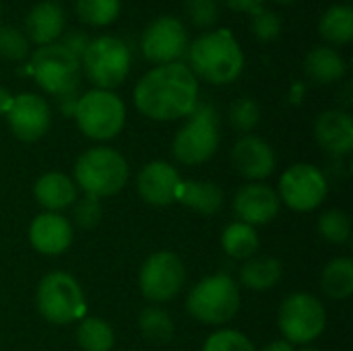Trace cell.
Returning <instances> with one entry per match:
<instances>
[{"label":"cell","mask_w":353,"mask_h":351,"mask_svg":"<svg viewBox=\"0 0 353 351\" xmlns=\"http://www.w3.org/2000/svg\"><path fill=\"white\" fill-rule=\"evenodd\" d=\"M321 288L331 300H347L353 294V261L337 257L329 261L321 273Z\"/></svg>","instance_id":"484cf974"},{"label":"cell","mask_w":353,"mask_h":351,"mask_svg":"<svg viewBox=\"0 0 353 351\" xmlns=\"http://www.w3.org/2000/svg\"><path fill=\"white\" fill-rule=\"evenodd\" d=\"M130 178L128 161L112 147H93L79 155L74 163V184L87 197L108 199L118 194Z\"/></svg>","instance_id":"3957f363"},{"label":"cell","mask_w":353,"mask_h":351,"mask_svg":"<svg viewBox=\"0 0 353 351\" xmlns=\"http://www.w3.org/2000/svg\"><path fill=\"white\" fill-rule=\"evenodd\" d=\"M259 244H261V240H259L256 228L242 223V221L230 223L221 234V248L234 261L244 263V261L256 257Z\"/></svg>","instance_id":"d4e9b609"},{"label":"cell","mask_w":353,"mask_h":351,"mask_svg":"<svg viewBox=\"0 0 353 351\" xmlns=\"http://www.w3.org/2000/svg\"><path fill=\"white\" fill-rule=\"evenodd\" d=\"M188 62L194 77L213 85H228L240 77L244 68V54L230 31L217 29L201 35L190 46Z\"/></svg>","instance_id":"7a4b0ae2"},{"label":"cell","mask_w":353,"mask_h":351,"mask_svg":"<svg viewBox=\"0 0 353 351\" xmlns=\"http://www.w3.org/2000/svg\"><path fill=\"white\" fill-rule=\"evenodd\" d=\"M180 184L182 176L178 174V170L161 159L145 163L137 176L139 197L151 207H168L176 203Z\"/></svg>","instance_id":"9a60e30c"},{"label":"cell","mask_w":353,"mask_h":351,"mask_svg":"<svg viewBox=\"0 0 353 351\" xmlns=\"http://www.w3.org/2000/svg\"><path fill=\"white\" fill-rule=\"evenodd\" d=\"M199 103V81L188 64L172 62L149 70L134 89L137 110L157 122L186 118Z\"/></svg>","instance_id":"6da1fadb"},{"label":"cell","mask_w":353,"mask_h":351,"mask_svg":"<svg viewBox=\"0 0 353 351\" xmlns=\"http://www.w3.org/2000/svg\"><path fill=\"white\" fill-rule=\"evenodd\" d=\"M281 209V201L277 190H273L265 182H248L234 197V213L238 221L248 223L252 228L271 223Z\"/></svg>","instance_id":"2e32d148"},{"label":"cell","mask_w":353,"mask_h":351,"mask_svg":"<svg viewBox=\"0 0 353 351\" xmlns=\"http://www.w3.org/2000/svg\"><path fill=\"white\" fill-rule=\"evenodd\" d=\"M77 343L83 351H112L116 335L103 319L83 317L77 327Z\"/></svg>","instance_id":"83f0119b"},{"label":"cell","mask_w":353,"mask_h":351,"mask_svg":"<svg viewBox=\"0 0 353 351\" xmlns=\"http://www.w3.org/2000/svg\"><path fill=\"white\" fill-rule=\"evenodd\" d=\"M277 2H281V4H290V2H296V0H277Z\"/></svg>","instance_id":"b9f144b4"},{"label":"cell","mask_w":353,"mask_h":351,"mask_svg":"<svg viewBox=\"0 0 353 351\" xmlns=\"http://www.w3.org/2000/svg\"><path fill=\"white\" fill-rule=\"evenodd\" d=\"M242 298L240 285L225 273L209 275L201 279L188 294L186 310L188 314L211 327H221L240 312Z\"/></svg>","instance_id":"277c9868"},{"label":"cell","mask_w":353,"mask_h":351,"mask_svg":"<svg viewBox=\"0 0 353 351\" xmlns=\"http://www.w3.org/2000/svg\"><path fill=\"white\" fill-rule=\"evenodd\" d=\"M230 122H232L234 130L248 134L261 122V108H259V103L254 99H250V97L236 99L232 103V108H230Z\"/></svg>","instance_id":"d6a6232c"},{"label":"cell","mask_w":353,"mask_h":351,"mask_svg":"<svg viewBox=\"0 0 353 351\" xmlns=\"http://www.w3.org/2000/svg\"><path fill=\"white\" fill-rule=\"evenodd\" d=\"M219 147V120L211 103H196L188 122L176 132L172 153L182 166L209 161Z\"/></svg>","instance_id":"8992f818"},{"label":"cell","mask_w":353,"mask_h":351,"mask_svg":"<svg viewBox=\"0 0 353 351\" xmlns=\"http://www.w3.org/2000/svg\"><path fill=\"white\" fill-rule=\"evenodd\" d=\"M62 29H64V12H62V6L56 2L35 4L25 19L27 39L39 46L52 43L62 33Z\"/></svg>","instance_id":"44dd1931"},{"label":"cell","mask_w":353,"mask_h":351,"mask_svg":"<svg viewBox=\"0 0 353 351\" xmlns=\"http://www.w3.org/2000/svg\"><path fill=\"white\" fill-rule=\"evenodd\" d=\"M283 267L273 257H252L240 267V283L252 292H267L279 285Z\"/></svg>","instance_id":"603a6c76"},{"label":"cell","mask_w":353,"mask_h":351,"mask_svg":"<svg viewBox=\"0 0 353 351\" xmlns=\"http://www.w3.org/2000/svg\"><path fill=\"white\" fill-rule=\"evenodd\" d=\"M321 33L327 41L345 46L353 37V10L347 4L331 6L321 19Z\"/></svg>","instance_id":"f1b7e54d"},{"label":"cell","mask_w":353,"mask_h":351,"mask_svg":"<svg viewBox=\"0 0 353 351\" xmlns=\"http://www.w3.org/2000/svg\"><path fill=\"white\" fill-rule=\"evenodd\" d=\"M277 194L279 201L292 211L308 213L325 203L329 194V182L321 168L312 163H294L281 174Z\"/></svg>","instance_id":"7c38bea8"},{"label":"cell","mask_w":353,"mask_h":351,"mask_svg":"<svg viewBox=\"0 0 353 351\" xmlns=\"http://www.w3.org/2000/svg\"><path fill=\"white\" fill-rule=\"evenodd\" d=\"M261 351H296V350H294V345H290L288 341L279 339V341H273V343L265 345Z\"/></svg>","instance_id":"60d3db41"},{"label":"cell","mask_w":353,"mask_h":351,"mask_svg":"<svg viewBox=\"0 0 353 351\" xmlns=\"http://www.w3.org/2000/svg\"><path fill=\"white\" fill-rule=\"evenodd\" d=\"M137 325H139L141 335L149 343L163 345V343H170L174 339V331H176L174 321H172L170 312L163 310L157 304H151V306L143 308L139 319H137Z\"/></svg>","instance_id":"4316f807"},{"label":"cell","mask_w":353,"mask_h":351,"mask_svg":"<svg viewBox=\"0 0 353 351\" xmlns=\"http://www.w3.org/2000/svg\"><path fill=\"white\" fill-rule=\"evenodd\" d=\"M316 143L333 155H350L353 149V118L343 110L323 112L314 122Z\"/></svg>","instance_id":"d6986e66"},{"label":"cell","mask_w":353,"mask_h":351,"mask_svg":"<svg viewBox=\"0 0 353 351\" xmlns=\"http://www.w3.org/2000/svg\"><path fill=\"white\" fill-rule=\"evenodd\" d=\"M306 72L314 83L321 85H331L337 83L345 77V60L341 58V54L333 48H314L308 56H306Z\"/></svg>","instance_id":"cb8c5ba5"},{"label":"cell","mask_w":353,"mask_h":351,"mask_svg":"<svg viewBox=\"0 0 353 351\" xmlns=\"http://www.w3.org/2000/svg\"><path fill=\"white\" fill-rule=\"evenodd\" d=\"M228 8L238 12H254L263 6L265 0H221Z\"/></svg>","instance_id":"f35d334b"},{"label":"cell","mask_w":353,"mask_h":351,"mask_svg":"<svg viewBox=\"0 0 353 351\" xmlns=\"http://www.w3.org/2000/svg\"><path fill=\"white\" fill-rule=\"evenodd\" d=\"M120 12V0H77V14L83 23L103 27L116 21Z\"/></svg>","instance_id":"4dcf8cb0"},{"label":"cell","mask_w":353,"mask_h":351,"mask_svg":"<svg viewBox=\"0 0 353 351\" xmlns=\"http://www.w3.org/2000/svg\"><path fill=\"white\" fill-rule=\"evenodd\" d=\"M62 46H64L70 54H74V56L81 60V56L85 54V50H87V46H89V39H87L83 33H70V35L64 37Z\"/></svg>","instance_id":"74e56055"},{"label":"cell","mask_w":353,"mask_h":351,"mask_svg":"<svg viewBox=\"0 0 353 351\" xmlns=\"http://www.w3.org/2000/svg\"><path fill=\"white\" fill-rule=\"evenodd\" d=\"M29 68L37 85L56 97L72 95L79 89L81 60L70 54L62 43L39 46V50L31 56Z\"/></svg>","instance_id":"30bf717a"},{"label":"cell","mask_w":353,"mask_h":351,"mask_svg":"<svg viewBox=\"0 0 353 351\" xmlns=\"http://www.w3.org/2000/svg\"><path fill=\"white\" fill-rule=\"evenodd\" d=\"M72 223L62 213L43 211L33 217L29 225V242L33 250L46 257H58L72 244Z\"/></svg>","instance_id":"ac0fdd59"},{"label":"cell","mask_w":353,"mask_h":351,"mask_svg":"<svg viewBox=\"0 0 353 351\" xmlns=\"http://www.w3.org/2000/svg\"><path fill=\"white\" fill-rule=\"evenodd\" d=\"M143 54L149 62L161 66L180 60L188 52V35L176 17L155 19L143 33L141 39Z\"/></svg>","instance_id":"4fadbf2b"},{"label":"cell","mask_w":353,"mask_h":351,"mask_svg":"<svg viewBox=\"0 0 353 351\" xmlns=\"http://www.w3.org/2000/svg\"><path fill=\"white\" fill-rule=\"evenodd\" d=\"M184 8L196 27H211L219 19V6L215 0H184Z\"/></svg>","instance_id":"d590c367"},{"label":"cell","mask_w":353,"mask_h":351,"mask_svg":"<svg viewBox=\"0 0 353 351\" xmlns=\"http://www.w3.org/2000/svg\"><path fill=\"white\" fill-rule=\"evenodd\" d=\"M252 33L261 39V41H273L279 33H281V21L275 12L259 8L252 12Z\"/></svg>","instance_id":"8d00e7d4"},{"label":"cell","mask_w":353,"mask_h":351,"mask_svg":"<svg viewBox=\"0 0 353 351\" xmlns=\"http://www.w3.org/2000/svg\"><path fill=\"white\" fill-rule=\"evenodd\" d=\"M277 325L283 341L290 345H308L323 335L327 327V310L316 296L294 292L281 302Z\"/></svg>","instance_id":"ba28073f"},{"label":"cell","mask_w":353,"mask_h":351,"mask_svg":"<svg viewBox=\"0 0 353 351\" xmlns=\"http://www.w3.org/2000/svg\"><path fill=\"white\" fill-rule=\"evenodd\" d=\"M232 163L248 182H265L277 168L273 147L254 134H244L232 149Z\"/></svg>","instance_id":"e0dca14e"},{"label":"cell","mask_w":353,"mask_h":351,"mask_svg":"<svg viewBox=\"0 0 353 351\" xmlns=\"http://www.w3.org/2000/svg\"><path fill=\"white\" fill-rule=\"evenodd\" d=\"M186 283V267L172 250H157L141 267L139 288L151 304H165L174 300Z\"/></svg>","instance_id":"8fae6325"},{"label":"cell","mask_w":353,"mask_h":351,"mask_svg":"<svg viewBox=\"0 0 353 351\" xmlns=\"http://www.w3.org/2000/svg\"><path fill=\"white\" fill-rule=\"evenodd\" d=\"M10 103H12V95L8 89L0 87V116H6L8 110H10Z\"/></svg>","instance_id":"ab89813d"},{"label":"cell","mask_w":353,"mask_h":351,"mask_svg":"<svg viewBox=\"0 0 353 351\" xmlns=\"http://www.w3.org/2000/svg\"><path fill=\"white\" fill-rule=\"evenodd\" d=\"M33 197L39 207L52 213H60L72 207L79 199V188L68 174L62 172H48L37 178L33 184Z\"/></svg>","instance_id":"ffe728a7"},{"label":"cell","mask_w":353,"mask_h":351,"mask_svg":"<svg viewBox=\"0 0 353 351\" xmlns=\"http://www.w3.org/2000/svg\"><path fill=\"white\" fill-rule=\"evenodd\" d=\"M223 190L211 180H182L176 203L201 215H215L223 207Z\"/></svg>","instance_id":"7402d4cb"},{"label":"cell","mask_w":353,"mask_h":351,"mask_svg":"<svg viewBox=\"0 0 353 351\" xmlns=\"http://www.w3.org/2000/svg\"><path fill=\"white\" fill-rule=\"evenodd\" d=\"M298 351H319V350H312V348H304V350H298Z\"/></svg>","instance_id":"7bdbcfd3"},{"label":"cell","mask_w":353,"mask_h":351,"mask_svg":"<svg viewBox=\"0 0 353 351\" xmlns=\"http://www.w3.org/2000/svg\"><path fill=\"white\" fill-rule=\"evenodd\" d=\"M203 351H256V348L244 333L236 329H219L207 337Z\"/></svg>","instance_id":"1f68e13d"},{"label":"cell","mask_w":353,"mask_h":351,"mask_svg":"<svg viewBox=\"0 0 353 351\" xmlns=\"http://www.w3.org/2000/svg\"><path fill=\"white\" fill-rule=\"evenodd\" d=\"M101 215H103L101 201L95 199V197L83 194V197L77 199V203L72 205V221H70V223H74V225L81 228V230H93V228L99 225Z\"/></svg>","instance_id":"836d02e7"},{"label":"cell","mask_w":353,"mask_h":351,"mask_svg":"<svg viewBox=\"0 0 353 351\" xmlns=\"http://www.w3.org/2000/svg\"><path fill=\"white\" fill-rule=\"evenodd\" d=\"M29 54V39L17 27H0V56L6 60H25Z\"/></svg>","instance_id":"e575fe53"},{"label":"cell","mask_w":353,"mask_h":351,"mask_svg":"<svg viewBox=\"0 0 353 351\" xmlns=\"http://www.w3.org/2000/svg\"><path fill=\"white\" fill-rule=\"evenodd\" d=\"M12 134L23 143L39 141L52 124V112L43 97L35 93H21L12 97L10 110L6 114Z\"/></svg>","instance_id":"5bb4252c"},{"label":"cell","mask_w":353,"mask_h":351,"mask_svg":"<svg viewBox=\"0 0 353 351\" xmlns=\"http://www.w3.org/2000/svg\"><path fill=\"white\" fill-rule=\"evenodd\" d=\"M74 120L79 130L93 141H110L118 137L126 122L124 101L105 89H91L77 99Z\"/></svg>","instance_id":"52a82bcc"},{"label":"cell","mask_w":353,"mask_h":351,"mask_svg":"<svg viewBox=\"0 0 353 351\" xmlns=\"http://www.w3.org/2000/svg\"><path fill=\"white\" fill-rule=\"evenodd\" d=\"M81 68L95 89H114L122 85L130 70V50L118 37H97L89 41L81 56Z\"/></svg>","instance_id":"9c48e42d"},{"label":"cell","mask_w":353,"mask_h":351,"mask_svg":"<svg viewBox=\"0 0 353 351\" xmlns=\"http://www.w3.org/2000/svg\"><path fill=\"white\" fill-rule=\"evenodd\" d=\"M37 312L52 325H70L87 317V302L79 281L64 273H48L35 290Z\"/></svg>","instance_id":"5b68a950"},{"label":"cell","mask_w":353,"mask_h":351,"mask_svg":"<svg viewBox=\"0 0 353 351\" xmlns=\"http://www.w3.org/2000/svg\"><path fill=\"white\" fill-rule=\"evenodd\" d=\"M319 234L331 244H345L352 236V217L343 209H329L316 221Z\"/></svg>","instance_id":"f546056e"}]
</instances>
